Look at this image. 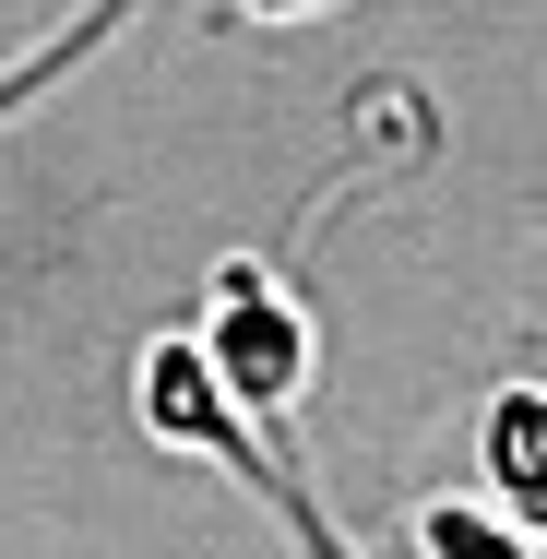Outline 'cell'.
<instances>
[{"mask_svg":"<svg viewBox=\"0 0 547 559\" xmlns=\"http://www.w3.org/2000/svg\"><path fill=\"white\" fill-rule=\"evenodd\" d=\"M215 322H203V369H215V393L238 417H262V429H298V393H310V310L262 274V262H215V298H203Z\"/></svg>","mask_w":547,"mask_h":559,"instance_id":"obj_2","label":"cell"},{"mask_svg":"<svg viewBox=\"0 0 547 559\" xmlns=\"http://www.w3.org/2000/svg\"><path fill=\"white\" fill-rule=\"evenodd\" d=\"M536 393H500V417H488V464H512V512H536Z\"/></svg>","mask_w":547,"mask_h":559,"instance_id":"obj_5","label":"cell"},{"mask_svg":"<svg viewBox=\"0 0 547 559\" xmlns=\"http://www.w3.org/2000/svg\"><path fill=\"white\" fill-rule=\"evenodd\" d=\"M298 12H333V0H238V24H298Z\"/></svg>","mask_w":547,"mask_h":559,"instance_id":"obj_6","label":"cell"},{"mask_svg":"<svg viewBox=\"0 0 547 559\" xmlns=\"http://www.w3.org/2000/svg\"><path fill=\"white\" fill-rule=\"evenodd\" d=\"M143 429H155V441H179V452H215L226 476H250V488H262V512H274V524H286L310 559H357L322 512H310V488H298L274 452L250 441V417L215 393V369H203V345H191V334H167L155 357H143Z\"/></svg>","mask_w":547,"mask_h":559,"instance_id":"obj_1","label":"cell"},{"mask_svg":"<svg viewBox=\"0 0 547 559\" xmlns=\"http://www.w3.org/2000/svg\"><path fill=\"white\" fill-rule=\"evenodd\" d=\"M417 548L429 559H536V524H524V512L500 524V512H476V500H429V512H417Z\"/></svg>","mask_w":547,"mask_h":559,"instance_id":"obj_3","label":"cell"},{"mask_svg":"<svg viewBox=\"0 0 547 559\" xmlns=\"http://www.w3.org/2000/svg\"><path fill=\"white\" fill-rule=\"evenodd\" d=\"M119 24H131V0H96V12H84V24H72V36H48V48H36V60H24V72H0V119L24 108V96H48V84H60V72H72V60H84V48H96V36H119Z\"/></svg>","mask_w":547,"mask_h":559,"instance_id":"obj_4","label":"cell"}]
</instances>
